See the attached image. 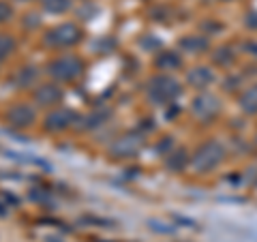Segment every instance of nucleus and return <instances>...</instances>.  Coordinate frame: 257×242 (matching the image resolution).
I'll use <instances>...</instances> for the list:
<instances>
[{
    "label": "nucleus",
    "instance_id": "a211bd4d",
    "mask_svg": "<svg viewBox=\"0 0 257 242\" xmlns=\"http://www.w3.org/2000/svg\"><path fill=\"white\" fill-rule=\"evenodd\" d=\"M182 45H184V47L191 45L193 50H202V47H206V41H202V39H197V41H195V39H184Z\"/></svg>",
    "mask_w": 257,
    "mask_h": 242
},
{
    "label": "nucleus",
    "instance_id": "39448f33",
    "mask_svg": "<svg viewBox=\"0 0 257 242\" xmlns=\"http://www.w3.org/2000/svg\"><path fill=\"white\" fill-rule=\"evenodd\" d=\"M77 118L79 116L75 114L73 109L60 107V109H54V111H50V114L45 116L43 127L47 129V131H52V133H60V131H64V129H69L71 125H75Z\"/></svg>",
    "mask_w": 257,
    "mask_h": 242
},
{
    "label": "nucleus",
    "instance_id": "6ab92c4d",
    "mask_svg": "<svg viewBox=\"0 0 257 242\" xmlns=\"http://www.w3.org/2000/svg\"><path fill=\"white\" fill-rule=\"evenodd\" d=\"M18 3H32V0H18Z\"/></svg>",
    "mask_w": 257,
    "mask_h": 242
},
{
    "label": "nucleus",
    "instance_id": "f3484780",
    "mask_svg": "<svg viewBox=\"0 0 257 242\" xmlns=\"http://www.w3.org/2000/svg\"><path fill=\"white\" fill-rule=\"evenodd\" d=\"M13 18V7L9 3H5V0H0V24L9 22Z\"/></svg>",
    "mask_w": 257,
    "mask_h": 242
},
{
    "label": "nucleus",
    "instance_id": "2eb2a0df",
    "mask_svg": "<svg viewBox=\"0 0 257 242\" xmlns=\"http://www.w3.org/2000/svg\"><path fill=\"white\" fill-rule=\"evenodd\" d=\"M212 103H216L214 99H210V96H199V99H195V114L197 111H202V109H214L216 105H212Z\"/></svg>",
    "mask_w": 257,
    "mask_h": 242
},
{
    "label": "nucleus",
    "instance_id": "4468645a",
    "mask_svg": "<svg viewBox=\"0 0 257 242\" xmlns=\"http://www.w3.org/2000/svg\"><path fill=\"white\" fill-rule=\"evenodd\" d=\"M178 56H174V54H170V52H167V54H163V56H161V58H159V67H163V69H174V67H178Z\"/></svg>",
    "mask_w": 257,
    "mask_h": 242
},
{
    "label": "nucleus",
    "instance_id": "423d86ee",
    "mask_svg": "<svg viewBox=\"0 0 257 242\" xmlns=\"http://www.w3.org/2000/svg\"><path fill=\"white\" fill-rule=\"evenodd\" d=\"M37 118V109L28 105V103H18V105H13L9 109V114H7V120H9V125L18 127V129H26L35 123Z\"/></svg>",
    "mask_w": 257,
    "mask_h": 242
},
{
    "label": "nucleus",
    "instance_id": "dca6fc26",
    "mask_svg": "<svg viewBox=\"0 0 257 242\" xmlns=\"http://www.w3.org/2000/svg\"><path fill=\"white\" fill-rule=\"evenodd\" d=\"M242 105L246 107V109H257V88H253L251 92H246L244 94V99H242Z\"/></svg>",
    "mask_w": 257,
    "mask_h": 242
},
{
    "label": "nucleus",
    "instance_id": "f257e3e1",
    "mask_svg": "<svg viewBox=\"0 0 257 242\" xmlns=\"http://www.w3.org/2000/svg\"><path fill=\"white\" fill-rule=\"evenodd\" d=\"M84 71V62L77 56H58L47 64V75L56 82H73L75 77L82 75Z\"/></svg>",
    "mask_w": 257,
    "mask_h": 242
},
{
    "label": "nucleus",
    "instance_id": "f8f14e48",
    "mask_svg": "<svg viewBox=\"0 0 257 242\" xmlns=\"http://www.w3.org/2000/svg\"><path fill=\"white\" fill-rule=\"evenodd\" d=\"M105 118H109V111H107V109H99V111H94V114L88 116V120L84 123V127H86V129L99 127V125L105 123Z\"/></svg>",
    "mask_w": 257,
    "mask_h": 242
},
{
    "label": "nucleus",
    "instance_id": "0eeeda50",
    "mask_svg": "<svg viewBox=\"0 0 257 242\" xmlns=\"http://www.w3.org/2000/svg\"><path fill=\"white\" fill-rule=\"evenodd\" d=\"M142 144H144V140L140 135H124L109 148V155L111 157H133L135 152L142 148Z\"/></svg>",
    "mask_w": 257,
    "mask_h": 242
},
{
    "label": "nucleus",
    "instance_id": "ddd939ff",
    "mask_svg": "<svg viewBox=\"0 0 257 242\" xmlns=\"http://www.w3.org/2000/svg\"><path fill=\"white\" fill-rule=\"evenodd\" d=\"M191 82L195 84L197 88H204L206 86V82L208 79H210V73H208V71H204V69H199V71H195V73H191Z\"/></svg>",
    "mask_w": 257,
    "mask_h": 242
},
{
    "label": "nucleus",
    "instance_id": "9b49d317",
    "mask_svg": "<svg viewBox=\"0 0 257 242\" xmlns=\"http://www.w3.org/2000/svg\"><path fill=\"white\" fill-rule=\"evenodd\" d=\"M35 79H37V69L24 67V69H20V73L15 75V84H18L20 88H24V86L35 84Z\"/></svg>",
    "mask_w": 257,
    "mask_h": 242
},
{
    "label": "nucleus",
    "instance_id": "1a4fd4ad",
    "mask_svg": "<svg viewBox=\"0 0 257 242\" xmlns=\"http://www.w3.org/2000/svg\"><path fill=\"white\" fill-rule=\"evenodd\" d=\"M15 47H18V43H15V39H13V37H9V35H3V32H0V62L9 58V56L15 52Z\"/></svg>",
    "mask_w": 257,
    "mask_h": 242
},
{
    "label": "nucleus",
    "instance_id": "7ed1b4c3",
    "mask_svg": "<svg viewBox=\"0 0 257 242\" xmlns=\"http://www.w3.org/2000/svg\"><path fill=\"white\" fill-rule=\"evenodd\" d=\"M178 90H180L178 84H176L172 77H163V75L150 79V84H148V96L157 105H165L167 101H172L174 96L178 94Z\"/></svg>",
    "mask_w": 257,
    "mask_h": 242
},
{
    "label": "nucleus",
    "instance_id": "f03ea898",
    "mask_svg": "<svg viewBox=\"0 0 257 242\" xmlns=\"http://www.w3.org/2000/svg\"><path fill=\"white\" fill-rule=\"evenodd\" d=\"M79 39H82V30L75 24H60V26L47 30L43 41L45 45L54 47V50H67V47H73L75 43H79Z\"/></svg>",
    "mask_w": 257,
    "mask_h": 242
},
{
    "label": "nucleus",
    "instance_id": "20e7f679",
    "mask_svg": "<svg viewBox=\"0 0 257 242\" xmlns=\"http://www.w3.org/2000/svg\"><path fill=\"white\" fill-rule=\"evenodd\" d=\"M221 159H223V150L219 144H204V146L195 152V157H193V167H195L197 172H206V169L219 165Z\"/></svg>",
    "mask_w": 257,
    "mask_h": 242
},
{
    "label": "nucleus",
    "instance_id": "6e6552de",
    "mask_svg": "<svg viewBox=\"0 0 257 242\" xmlns=\"http://www.w3.org/2000/svg\"><path fill=\"white\" fill-rule=\"evenodd\" d=\"M60 101H62V90L56 84H41L35 90V103L41 107L58 105Z\"/></svg>",
    "mask_w": 257,
    "mask_h": 242
},
{
    "label": "nucleus",
    "instance_id": "9d476101",
    "mask_svg": "<svg viewBox=\"0 0 257 242\" xmlns=\"http://www.w3.org/2000/svg\"><path fill=\"white\" fill-rule=\"evenodd\" d=\"M43 3V9L50 11V13H67L71 9V0H41Z\"/></svg>",
    "mask_w": 257,
    "mask_h": 242
}]
</instances>
